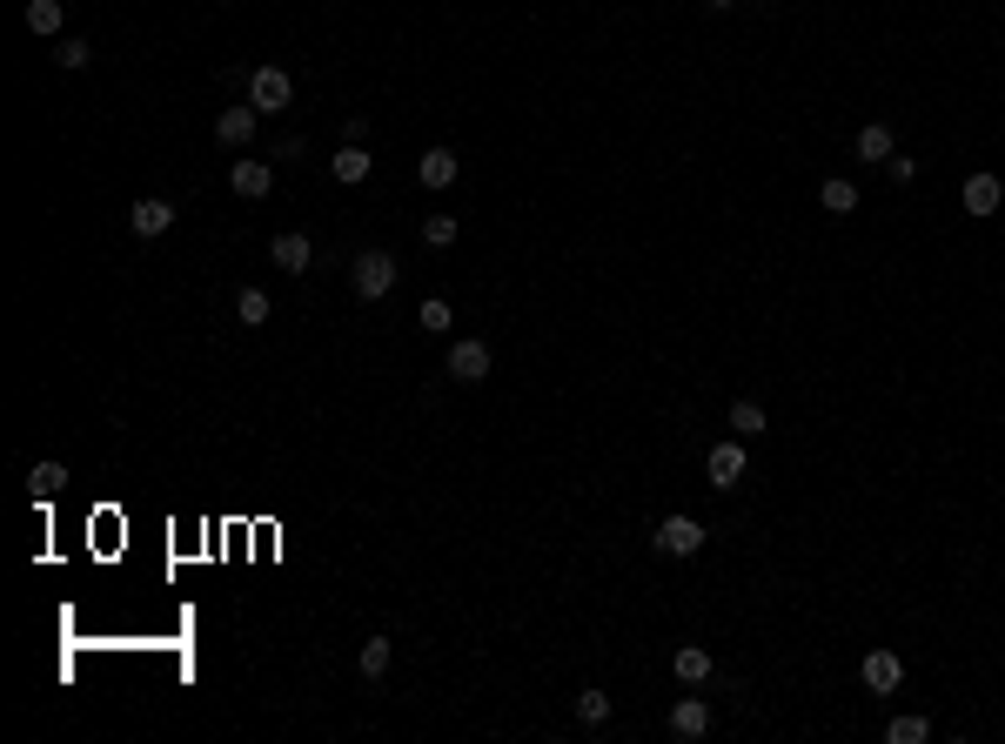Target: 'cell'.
Wrapping results in <instances>:
<instances>
[{"label": "cell", "mask_w": 1005, "mask_h": 744, "mask_svg": "<svg viewBox=\"0 0 1005 744\" xmlns=\"http://www.w3.org/2000/svg\"><path fill=\"white\" fill-rule=\"evenodd\" d=\"M61 21H67L61 0H27V27H34V34H61Z\"/></svg>", "instance_id": "2e32d148"}, {"label": "cell", "mask_w": 1005, "mask_h": 744, "mask_svg": "<svg viewBox=\"0 0 1005 744\" xmlns=\"http://www.w3.org/2000/svg\"><path fill=\"white\" fill-rule=\"evenodd\" d=\"M449 376H456V383H483V376H490V349H483V342H456V349H449Z\"/></svg>", "instance_id": "5b68a950"}, {"label": "cell", "mask_w": 1005, "mask_h": 744, "mask_svg": "<svg viewBox=\"0 0 1005 744\" xmlns=\"http://www.w3.org/2000/svg\"><path fill=\"white\" fill-rule=\"evenodd\" d=\"M382 671H389V637H369V644H362V677L376 684Z\"/></svg>", "instance_id": "44dd1931"}, {"label": "cell", "mask_w": 1005, "mask_h": 744, "mask_svg": "<svg viewBox=\"0 0 1005 744\" xmlns=\"http://www.w3.org/2000/svg\"><path fill=\"white\" fill-rule=\"evenodd\" d=\"M416 322H423L429 336H443V329H449V302H423V316H416Z\"/></svg>", "instance_id": "484cf974"}, {"label": "cell", "mask_w": 1005, "mask_h": 744, "mask_svg": "<svg viewBox=\"0 0 1005 744\" xmlns=\"http://www.w3.org/2000/svg\"><path fill=\"white\" fill-rule=\"evenodd\" d=\"M898 677H905V664H898L892 651H871L865 657V684H871V691H898Z\"/></svg>", "instance_id": "5bb4252c"}, {"label": "cell", "mask_w": 1005, "mask_h": 744, "mask_svg": "<svg viewBox=\"0 0 1005 744\" xmlns=\"http://www.w3.org/2000/svg\"><path fill=\"white\" fill-rule=\"evenodd\" d=\"M228 188H235L242 202H262L268 188H275V168H268V161H235V168H228Z\"/></svg>", "instance_id": "277c9868"}, {"label": "cell", "mask_w": 1005, "mask_h": 744, "mask_svg": "<svg viewBox=\"0 0 1005 744\" xmlns=\"http://www.w3.org/2000/svg\"><path fill=\"white\" fill-rule=\"evenodd\" d=\"M858 161H892V135L885 128H858Z\"/></svg>", "instance_id": "ac0fdd59"}, {"label": "cell", "mask_w": 1005, "mask_h": 744, "mask_svg": "<svg viewBox=\"0 0 1005 744\" xmlns=\"http://www.w3.org/2000/svg\"><path fill=\"white\" fill-rule=\"evenodd\" d=\"M27 483H34V496H61L67 490V463H34Z\"/></svg>", "instance_id": "e0dca14e"}, {"label": "cell", "mask_w": 1005, "mask_h": 744, "mask_svg": "<svg viewBox=\"0 0 1005 744\" xmlns=\"http://www.w3.org/2000/svg\"><path fill=\"white\" fill-rule=\"evenodd\" d=\"M999 202H1005L999 175H972V181H965V215H992Z\"/></svg>", "instance_id": "8fae6325"}, {"label": "cell", "mask_w": 1005, "mask_h": 744, "mask_svg": "<svg viewBox=\"0 0 1005 744\" xmlns=\"http://www.w3.org/2000/svg\"><path fill=\"white\" fill-rule=\"evenodd\" d=\"M268 255H275V269H295V275H302L315 248H309V235H275V248H268Z\"/></svg>", "instance_id": "9a60e30c"}, {"label": "cell", "mask_w": 1005, "mask_h": 744, "mask_svg": "<svg viewBox=\"0 0 1005 744\" xmlns=\"http://www.w3.org/2000/svg\"><path fill=\"white\" fill-rule=\"evenodd\" d=\"M731 429H737V436H758V429H764V409H758V403H731Z\"/></svg>", "instance_id": "cb8c5ba5"}, {"label": "cell", "mask_w": 1005, "mask_h": 744, "mask_svg": "<svg viewBox=\"0 0 1005 744\" xmlns=\"http://www.w3.org/2000/svg\"><path fill=\"white\" fill-rule=\"evenodd\" d=\"M248 101H255L262 114H282L295 101V81L282 68H255V74H248Z\"/></svg>", "instance_id": "7a4b0ae2"}, {"label": "cell", "mask_w": 1005, "mask_h": 744, "mask_svg": "<svg viewBox=\"0 0 1005 744\" xmlns=\"http://www.w3.org/2000/svg\"><path fill=\"white\" fill-rule=\"evenodd\" d=\"M255 121H262V108H255V101H248V108H228L222 121H215V141H222V148H242V141L255 135Z\"/></svg>", "instance_id": "ba28073f"}, {"label": "cell", "mask_w": 1005, "mask_h": 744, "mask_svg": "<svg viewBox=\"0 0 1005 744\" xmlns=\"http://www.w3.org/2000/svg\"><path fill=\"white\" fill-rule=\"evenodd\" d=\"M825 208L831 215H851V208H858V188H851V181H825Z\"/></svg>", "instance_id": "7402d4cb"}, {"label": "cell", "mask_w": 1005, "mask_h": 744, "mask_svg": "<svg viewBox=\"0 0 1005 744\" xmlns=\"http://www.w3.org/2000/svg\"><path fill=\"white\" fill-rule=\"evenodd\" d=\"M704 7H717V14H724V7H737V0H704Z\"/></svg>", "instance_id": "83f0119b"}, {"label": "cell", "mask_w": 1005, "mask_h": 744, "mask_svg": "<svg viewBox=\"0 0 1005 744\" xmlns=\"http://www.w3.org/2000/svg\"><path fill=\"white\" fill-rule=\"evenodd\" d=\"M885 738H892V744H925V738H932V724H925V718H892V724H885Z\"/></svg>", "instance_id": "ffe728a7"}, {"label": "cell", "mask_w": 1005, "mask_h": 744, "mask_svg": "<svg viewBox=\"0 0 1005 744\" xmlns=\"http://www.w3.org/2000/svg\"><path fill=\"white\" fill-rule=\"evenodd\" d=\"M670 731H677V738H704V731H711V704H704V698H677Z\"/></svg>", "instance_id": "9c48e42d"}, {"label": "cell", "mask_w": 1005, "mask_h": 744, "mask_svg": "<svg viewBox=\"0 0 1005 744\" xmlns=\"http://www.w3.org/2000/svg\"><path fill=\"white\" fill-rule=\"evenodd\" d=\"M54 61H61V68H88V41H61V47H54Z\"/></svg>", "instance_id": "4316f807"}, {"label": "cell", "mask_w": 1005, "mask_h": 744, "mask_svg": "<svg viewBox=\"0 0 1005 744\" xmlns=\"http://www.w3.org/2000/svg\"><path fill=\"white\" fill-rule=\"evenodd\" d=\"M423 242H429V248H449V242H456V215H429V222H423Z\"/></svg>", "instance_id": "603a6c76"}, {"label": "cell", "mask_w": 1005, "mask_h": 744, "mask_svg": "<svg viewBox=\"0 0 1005 744\" xmlns=\"http://www.w3.org/2000/svg\"><path fill=\"white\" fill-rule=\"evenodd\" d=\"M369 168H376V161H369V148H362V141L335 148V161H329V175H335V181H349V188H356V181H369Z\"/></svg>", "instance_id": "30bf717a"}, {"label": "cell", "mask_w": 1005, "mask_h": 744, "mask_svg": "<svg viewBox=\"0 0 1005 744\" xmlns=\"http://www.w3.org/2000/svg\"><path fill=\"white\" fill-rule=\"evenodd\" d=\"M657 550H664V557H697V550H704V523L697 517H664L657 523Z\"/></svg>", "instance_id": "3957f363"}, {"label": "cell", "mask_w": 1005, "mask_h": 744, "mask_svg": "<svg viewBox=\"0 0 1005 744\" xmlns=\"http://www.w3.org/2000/svg\"><path fill=\"white\" fill-rule=\"evenodd\" d=\"M670 671H677V684H704V677H711V651H704V644H684V651L670 657Z\"/></svg>", "instance_id": "4fadbf2b"}, {"label": "cell", "mask_w": 1005, "mask_h": 744, "mask_svg": "<svg viewBox=\"0 0 1005 744\" xmlns=\"http://www.w3.org/2000/svg\"><path fill=\"white\" fill-rule=\"evenodd\" d=\"M704 470H711V490H737V483H744V450H737V443H717Z\"/></svg>", "instance_id": "52a82bcc"}, {"label": "cell", "mask_w": 1005, "mask_h": 744, "mask_svg": "<svg viewBox=\"0 0 1005 744\" xmlns=\"http://www.w3.org/2000/svg\"><path fill=\"white\" fill-rule=\"evenodd\" d=\"M389 289H396V255H389V248H362L356 255V295L362 302H382Z\"/></svg>", "instance_id": "6da1fadb"}, {"label": "cell", "mask_w": 1005, "mask_h": 744, "mask_svg": "<svg viewBox=\"0 0 1005 744\" xmlns=\"http://www.w3.org/2000/svg\"><path fill=\"white\" fill-rule=\"evenodd\" d=\"M128 228L141 235V242H148V235H168V228H175V208L148 195V202H134V208H128Z\"/></svg>", "instance_id": "8992f818"}, {"label": "cell", "mask_w": 1005, "mask_h": 744, "mask_svg": "<svg viewBox=\"0 0 1005 744\" xmlns=\"http://www.w3.org/2000/svg\"><path fill=\"white\" fill-rule=\"evenodd\" d=\"M416 181H423V188H449V181H456V155H449V148H429V155L416 161Z\"/></svg>", "instance_id": "7c38bea8"}, {"label": "cell", "mask_w": 1005, "mask_h": 744, "mask_svg": "<svg viewBox=\"0 0 1005 744\" xmlns=\"http://www.w3.org/2000/svg\"><path fill=\"white\" fill-rule=\"evenodd\" d=\"M235 316H242L248 329H262V322H268V295L262 289H242V295H235Z\"/></svg>", "instance_id": "d6986e66"}, {"label": "cell", "mask_w": 1005, "mask_h": 744, "mask_svg": "<svg viewBox=\"0 0 1005 744\" xmlns=\"http://www.w3.org/2000/svg\"><path fill=\"white\" fill-rule=\"evenodd\" d=\"M577 718H583V724H603V718H610V698H603V691H583V698H577Z\"/></svg>", "instance_id": "d4e9b609"}]
</instances>
